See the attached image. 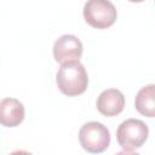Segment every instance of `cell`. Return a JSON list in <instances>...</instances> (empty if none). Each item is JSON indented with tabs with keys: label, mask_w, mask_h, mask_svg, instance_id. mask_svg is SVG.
<instances>
[{
	"label": "cell",
	"mask_w": 155,
	"mask_h": 155,
	"mask_svg": "<svg viewBox=\"0 0 155 155\" xmlns=\"http://www.w3.org/2000/svg\"><path fill=\"white\" fill-rule=\"evenodd\" d=\"M82 42L75 35L65 34L54 41L53 57L56 62L61 64L69 61H79L82 54Z\"/></svg>",
	"instance_id": "cell-5"
},
{
	"label": "cell",
	"mask_w": 155,
	"mask_h": 155,
	"mask_svg": "<svg viewBox=\"0 0 155 155\" xmlns=\"http://www.w3.org/2000/svg\"><path fill=\"white\" fill-rule=\"evenodd\" d=\"M79 142L82 149L88 153H103L110 144V132L103 124L90 121L80 128Z\"/></svg>",
	"instance_id": "cell-3"
},
{
	"label": "cell",
	"mask_w": 155,
	"mask_h": 155,
	"mask_svg": "<svg viewBox=\"0 0 155 155\" xmlns=\"http://www.w3.org/2000/svg\"><path fill=\"white\" fill-rule=\"evenodd\" d=\"M25 115L24 105L16 98H4L0 101V124L5 127L18 126Z\"/></svg>",
	"instance_id": "cell-7"
},
{
	"label": "cell",
	"mask_w": 155,
	"mask_h": 155,
	"mask_svg": "<svg viewBox=\"0 0 155 155\" xmlns=\"http://www.w3.org/2000/svg\"><path fill=\"white\" fill-rule=\"evenodd\" d=\"M128 1H131V2H142L144 0H128Z\"/></svg>",
	"instance_id": "cell-9"
},
{
	"label": "cell",
	"mask_w": 155,
	"mask_h": 155,
	"mask_svg": "<svg viewBox=\"0 0 155 155\" xmlns=\"http://www.w3.org/2000/svg\"><path fill=\"white\" fill-rule=\"evenodd\" d=\"M134 105L138 113L144 116L154 117L155 115V86L153 84L142 87L134 99Z\"/></svg>",
	"instance_id": "cell-8"
},
{
	"label": "cell",
	"mask_w": 155,
	"mask_h": 155,
	"mask_svg": "<svg viewBox=\"0 0 155 155\" xmlns=\"http://www.w3.org/2000/svg\"><path fill=\"white\" fill-rule=\"evenodd\" d=\"M97 109L105 116L119 115L125 108V97L116 88H108L101 92L97 98Z\"/></svg>",
	"instance_id": "cell-6"
},
{
	"label": "cell",
	"mask_w": 155,
	"mask_h": 155,
	"mask_svg": "<svg viewBox=\"0 0 155 155\" xmlns=\"http://www.w3.org/2000/svg\"><path fill=\"white\" fill-rule=\"evenodd\" d=\"M56 84L63 94L69 97L79 96L87 88V71L79 61L64 62L57 71Z\"/></svg>",
	"instance_id": "cell-1"
},
{
	"label": "cell",
	"mask_w": 155,
	"mask_h": 155,
	"mask_svg": "<svg viewBox=\"0 0 155 155\" xmlns=\"http://www.w3.org/2000/svg\"><path fill=\"white\" fill-rule=\"evenodd\" d=\"M117 11L109 0H87L84 6V18L93 28L105 29L116 21Z\"/></svg>",
	"instance_id": "cell-4"
},
{
	"label": "cell",
	"mask_w": 155,
	"mask_h": 155,
	"mask_svg": "<svg viewBox=\"0 0 155 155\" xmlns=\"http://www.w3.org/2000/svg\"><path fill=\"white\" fill-rule=\"evenodd\" d=\"M149 136L147 124L138 119H128L120 124L116 130V139L119 145L126 151L132 153L140 148Z\"/></svg>",
	"instance_id": "cell-2"
}]
</instances>
